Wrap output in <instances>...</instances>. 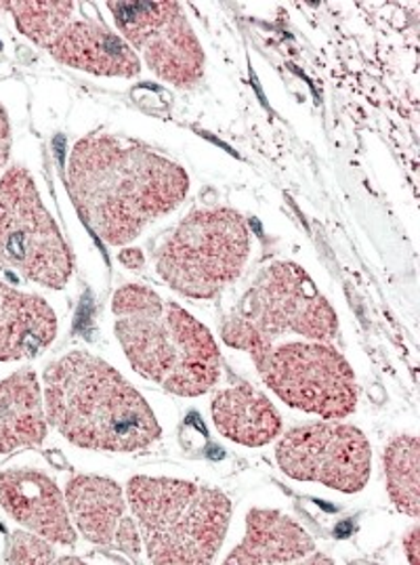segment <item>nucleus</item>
Wrapping results in <instances>:
<instances>
[{
	"label": "nucleus",
	"mask_w": 420,
	"mask_h": 565,
	"mask_svg": "<svg viewBox=\"0 0 420 565\" xmlns=\"http://www.w3.org/2000/svg\"><path fill=\"white\" fill-rule=\"evenodd\" d=\"M67 192L97 238L125 246L177 209L190 192V177L139 141L93 132L72 150Z\"/></svg>",
	"instance_id": "nucleus-1"
},
{
	"label": "nucleus",
	"mask_w": 420,
	"mask_h": 565,
	"mask_svg": "<svg viewBox=\"0 0 420 565\" xmlns=\"http://www.w3.org/2000/svg\"><path fill=\"white\" fill-rule=\"evenodd\" d=\"M46 420L78 448L139 452L162 434L143 395L108 362L72 351L45 370Z\"/></svg>",
	"instance_id": "nucleus-2"
},
{
	"label": "nucleus",
	"mask_w": 420,
	"mask_h": 565,
	"mask_svg": "<svg viewBox=\"0 0 420 565\" xmlns=\"http://www.w3.org/2000/svg\"><path fill=\"white\" fill-rule=\"evenodd\" d=\"M111 311L116 337L141 376L181 397H198L217 385L219 348L181 305L148 286L127 284L114 292Z\"/></svg>",
	"instance_id": "nucleus-3"
},
{
	"label": "nucleus",
	"mask_w": 420,
	"mask_h": 565,
	"mask_svg": "<svg viewBox=\"0 0 420 565\" xmlns=\"http://www.w3.org/2000/svg\"><path fill=\"white\" fill-rule=\"evenodd\" d=\"M127 499L152 564H208L219 553L231 518V502L219 490L137 476L127 486Z\"/></svg>",
	"instance_id": "nucleus-4"
},
{
	"label": "nucleus",
	"mask_w": 420,
	"mask_h": 565,
	"mask_svg": "<svg viewBox=\"0 0 420 565\" xmlns=\"http://www.w3.org/2000/svg\"><path fill=\"white\" fill-rule=\"evenodd\" d=\"M284 334L331 343L338 334V318L303 267L278 262L267 265L246 290L223 322L222 339L255 360Z\"/></svg>",
	"instance_id": "nucleus-5"
},
{
	"label": "nucleus",
	"mask_w": 420,
	"mask_h": 565,
	"mask_svg": "<svg viewBox=\"0 0 420 565\" xmlns=\"http://www.w3.org/2000/svg\"><path fill=\"white\" fill-rule=\"evenodd\" d=\"M250 253L248 225L231 209H202L179 223L155 255V271L175 292L213 299L236 282Z\"/></svg>",
	"instance_id": "nucleus-6"
},
{
	"label": "nucleus",
	"mask_w": 420,
	"mask_h": 565,
	"mask_svg": "<svg viewBox=\"0 0 420 565\" xmlns=\"http://www.w3.org/2000/svg\"><path fill=\"white\" fill-rule=\"evenodd\" d=\"M74 259L34 177L11 167L0 177V271L53 290L66 288Z\"/></svg>",
	"instance_id": "nucleus-7"
},
{
	"label": "nucleus",
	"mask_w": 420,
	"mask_h": 565,
	"mask_svg": "<svg viewBox=\"0 0 420 565\" xmlns=\"http://www.w3.org/2000/svg\"><path fill=\"white\" fill-rule=\"evenodd\" d=\"M252 362L267 387L297 411L329 420L355 413L354 369L329 343L292 341L271 345Z\"/></svg>",
	"instance_id": "nucleus-8"
},
{
	"label": "nucleus",
	"mask_w": 420,
	"mask_h": 565,
	"mask_svg": "<svg viewBox=\"0 0 420 565\" xmlns=\"http://www.w3.org/2000/svg\"><path fill=\"white\" fill-rule=\"evenodd\" d=\"M120 36L164 83L196 88L204 78V51L198 36L173 0L108 2Z\"/></svg>",
	"instance_id": "nucleus-9"
},
{
	"label": "nucleus",
	"mask_w": 420,
	"mask_h": 565,
	"mask_svg": "<svg viewBox=\"0 0 420 565\" xmlns=\"http://www.w3.org/2000/svg\"><path fill=\"white\" fill-rule=\"evenodd\" d=\"M276 458L292 479L354 494L368 483L373 452L366 435L354 425L313 423L282 435Z\"/></svg>",
	"instance_id": "nucleus-10"
},
{
	"label": "nucleus",
	"mask_w": 420,
	"mask_h": 565,
	"mask_svg": "<svg viewBox=\"0 0 420 565\" xmlns=\"http://www.w3.org/2000/svg\"><path fill=\"white\" fill-rule=\"evenodd\" d=\"M78 9V4H76ZM46 51L64 66L85 70L95 76L134 78L141 62L129 43L93 15H74L46 43Z\"/></svg>",
	"instance_id": "nucleus-11"
},
{
	"label": "nucleus",
	"mask_w": 420,
	"mask_h": 565,
	"mask_svg": "<svg viewBox=\"0 0 420 565\" xmlns=\"http://www.w3.org/2000/svg\"><path fill=\"white\" fill-rule=\"evenodd\" d=\"M0 504L15 520L49 543L74 546L76 530L69 522L62 490L45 473L15 469L0 473Z\"/></svg>",
	"instance_id": "nucleus-12"
},
{
	"label": "nucleus",
	"mask_w": 420,
	"mask_h": 565,
	"mask_svg": "<svg viewBox=\"0 0 420 565\" xmlns=\"http://www.w3.org/2000/svg\"><path fill=\"white\" fill-rule=\"evenodd\" d=\"M57 337V318L39 295L0 282V362L36 358Z\"/></svg>",
	"instance_id": "nucleus-13"
},
{
	"label": "nucleus",
	"mask_w": 420,
	"mask_h": 565,
	"mask_svg": "<svg viewBox=\"0 0 420 565\" xmlns=\"http://www.w3.org/2000/svg\"><path fill=\"white\" fill-rule=\"evenodd\" d=\"M313 551V539L288 515L269 509H252L246 518V536L225 564H297L305 562Z\"/></svg>",
	"instance_id": "nucleus-14"
},
{
	"label": "nucleus",
	"mask_w": 420,
	"mask_h": 565,
	"mask_svg": "<svg viewBox=\"0 0 420 565\" xmlns=\"http://www.w3.org/2000/svg\"><path fill=\"white\" fill-rule=\"evenodd\" d=\"M46 437L43 392L32 370L0 381V455L41 446Z\"/></svg>",
	"instance_id": "nucleus-15"
},
{
	"label": "nucleus",
	"mask_w": 420,
	"mask_h": 565,
	"mask_svg": "<svg viewBox=\"0 0 420 565\" xmlns=\"http://www.w3.org/2000/svg\"><path fill=\"white\" fill-rule=\"evenodd\" d=\"M219 434L248 448H261L282 434V418L266 395L250 385L223 390L213 399Z\"/></svg>",
	"instance_id": "nucleus-16"
},
{
	"label": "nucleus",
	"mask_w": 420,
	"mask_h": 565,
	"mask_svg": "<svg viewBox=\"0 0 420 565\" xmlns=\"http://www.w3.org/2000/svg\"><path fill=\"white\" fill-rule=\"evenodd\" d=\"M66 504L69 518L89 543L99 546L114 543L118 523L127 511L122 488L116 481L76 476L67 483Z\"/></svg>",
	"instance_id": "nucleus-17"
},
{
	"label": "nucleus",
	"mask_w": 420,
	"mask_h": 565,
	"mask_svg": "<svg viewBox=\"0 0 420 565\" xmlns=\"http://www.w3.org/2000/svg\"><path fill=\"white\" fill-rule=\"evenodd\" d=\"M387 490L406 515L420 518V444L414 435H398L383 455Z\"/></svg>",
	"instance_id": "nucleus-18"
},
{
	"label": "nucleus",
	"mask_w": 420,
	"mask_h": 565,
	"mask_svg": "<svg viewBox=\"0 0 420 565\" xmlns=\"http://www.w3.org/2000/svg\"><path fill=\"white\" fill-rule=\"evenodd\" d=\"M78 2L53 0V2H0V11H9L18 30L32 43H46L62 30V25L74 15Z\"/></svg>",
	"instance_id": "nucleus-19"
},
{
	"label": "nucleus",
	"mask_w": 420,
	"mask_h": 565,
	"mask_svg": "<svg viewBox=\"0 0 420 565\" xmlns=\"http://www.w3.org/2000/svg\"><path fill=\"white\" fill-rule=\"evenodd\" d=\"M7 562L22 565H46L55 562V551L43 536H34L28 532H15L9 539Z\"/></svg>",
	"instance_id": "nucleus-20"
},
{
	"label": "nucleus",
	"mask_w": 420,
	"mask_h": 565,
	"mask_svg": "<svg viewBox=\"0 0 420 565\" xmlns=\"http://www.w3.org/2000/svg\"><path fill=\"white\" fill-rule=\"evenodd\" d=\"M114 543L116 546L129 555L131 559H139V553H141V534L137 532V525H134L131 518H122L118 523V530H116V536H114Z\"/></svg>",
	"instance_id": "nucleus-21"
},
{
	"label": "nucleus",
	"mask_w": 420,
	"mask_h": 565,
	"mask_svg": "<svg viewBox=\"0 0 420 565\" xmlns=\"http://www.w3.org/2000/svg\"><path fill=\"white\" fill-rule=\"evenodd\" d=\"M9 153H11V127H9L7 111L0 106V169L7 164Z\"/></svg>",
	"instance_id": "nucleus-22"
},
{
	"label": "nucleus",
	"mask_w": 420,
	"mask_h": 565,
	"mask_svg": "<svg viewBox=\"0 0 420 565\" xmlns=\"http://www.w3.org/2000/svg\"><path fill=\"white\" fill-rule=\"evenodd\" d=\"M403 548H406V553H408V559H410V564L419 565L420 564V527L419 525H414L410 532H408V536L403 539Z\"/></svg>",
	"instance_id": "nucleus-23"
},
{
	"label": "nucleus",
	"mask_w": 420,
	"mask_h": 565,
	"mask_svg": "<svg viewBox=\"0 0 420 565\" xmlns=\"http://www.w3.org/2000/svg\"><path fill=\"white\" fill-rule=\"evenodd\" d=\"M120 263L125 265V267H129V269H139V267H143V253L139 250V248H127V250H122L120 253Z\"/></svg>",
	"instance_id": "nucleus-24"
},
{
	"label": "nucleus",
	"mask_w": 420,
	"mask_h": 565,
	"mask_svg": "<svg viewBox=\"0 0 420 565\" xmlns=\"http://www.w3.org/2000/svg\"><path fill=\"white\" fill-rule=\"evenodd\" d=\"M60 564H83L80 559H72V557H64V559H60Z\"/></svg>",
	"instance_id": "nucleus-25"
}]
</instances>
